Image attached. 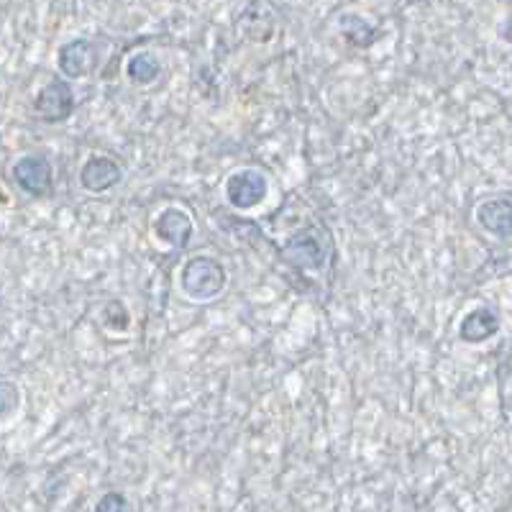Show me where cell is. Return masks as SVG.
<instances>
[{
  "label": "cell",
  "instance_id": "1",
  "mask_svg": "<svg viewBox=\"0 0 512 512\" xmlns=\"http://www.w3.org/2000/svg\"><path fill=\"white\" fill-rule=\"evenodd\" d=\"M280 256L287 267L303 269V272H323L333 259V233L328 231V226L310 223L292 233L280 249Z\"/></svg>",
  "mask_w": 512,
  "mask_h": 512
},
{
  "label": "cell",
  "instance_id": "2",
  "mask_svg": "<svg viewBox=\"0 0 512 512\" xmlns=\"http://www.w3.org/2000/svg\"><path fill=\"white\" fill-rule=\"evenodd\" d=\"M228 285V272L216 256L198 254L190 256L180 269V290L182 295L198 303L216 300Z\"/></svg>",
  "mask_w": 512,
  "mask_h": 512
},
{
  "label": "cell",
  "instance_id": "3",
  "mask_svg": "<svg viewBox=\"0 0 512 512\" xmlns=\"http://www.w3.org/2000/svg\"><path fill=\"white\" fill-rule=\"evenodd\" d=\"M269 177L259 167H241L226 177L223 198L233 210H254L267 200Z\"/></svg>",
  "mask_w": 512,
  "mask_h": 512
},
{
  "label": "cell",
  "instance_id": "4",
  "mask_svg": "<svg viewBox=\"0 0 512 512\" xmlns=\"http://www.w3.org/2000/svg\"><path fill=\"white\" fill-rule=\"evenodd\" d=\"M34 111L41 121L47 123H62L72 116L75 111V93H72L70 82L59 80H49L44 88L39 90L34 100Z\"/></svg>",
  "mask_w": 512,
  "mask_h": 512
},
{
  "label": "cell",
  "instance_id": "5",
  "mask_svg": "<svg viewBox=\"0 0 512 512\" xmlns=\"http://www.w3.org/2000/svg\"><path fill=\"white\" fill-rule=\"evenodd\" d=\"M13 182L24 192L34 195V198H47L54 185V172L52 164L47 157L41 154H26V157L18 159L11 169Z\"/></svg>",
  "mask_w": 512,
  "mask_h": 512
},
{
  "label": "cell",
  "instance_id": "6",
  "mask_svg": "<svg viewBox=\"0 0 512 512\" xmlns=\"http://www.w3.org/2000/svg\"><path fill=\"white\" fill-rule=\"evenodd\" d=\"M154 233L162 244L172 246V249H185L190 244L192 233H195V223H192L190 213H185L177 205H169V208H162L157 213L152 223Z\"/></svg>",
  "mask_w": 512,
  "mask_h": 512
},
{
  "label": "cell",
  "instance_id": "7",
  "mask_svg": "<svg viewBox=\"0 0 512 512\" xmlns=\"http://www.w3.org/2000/svg\"><path fill=\"white\" fill-rule=\"evenodd\" d=\"M95 64H98V49L88 39L67 41L57 52V67L62 72V77H67V80L88 77L95 70Z\"/></svg>",
  "mask_w": 512,
  "mask_h": 512
},
{
  "label": "cell",
  "instance_id": "8",
  "mask_svg": "<svg viewBox=\"0 0 512 512\" xmlns=\"http://www.w3.org/2000/svg\"><path fill=\"white\" fill-rule=\"evenodd\" d=\"M121 180L123 167L113 157H105V154H95V157H90L80 169L82 190L93 192V195L113 190Z\"/></svg>",
  "mask_w": 512,
  "mask_h": 512
},
{
  "label": "cell",
  "instance_id": "9",
  "mask_svg": "<svg viewBox=\"0 0 512 512\" xmlns=\"http://www.w3.org/2000/svg\"><path fill=\"white\" fill-rule=\"evenodd\" d=\"M477 223L497 239L512 236V195H492L477 205Z\"/></svg>",
  "mask_w": 512,
  "mask_h": 512
},
{
  "label": "cell",
  "instance_id": "10",
  "mask_svg": "<svg viewBox=\"0 0 512 512\" xmlns=\"http://www.w3.org/2000/svg\"><path fill=\"white\" fill-rule=\"evenodd\" d=\"M500 331V313L489 305L474 308L461 318L459 323V336L466 344H482L487 338H492Z\"/></svg>",
  "mask_w": 512,
  "mask_h": 512
},
{
  "label": "cell",
  "instance_id": "11",
  "mask_svg": "<svg viewBox=\"0 0 512 512\" xmlns=\"http://www.w3.org/2000/svg\"><path fill=\"white\" fill-rule=\"evenodd\" d=\"M126 77L139 88H146V85H154V82L162 77V62L154 52L149 49H141V52H134L126 62Z\"/></svg>",
  "mask_w": 512,
  "mask_h": 512
},
{
  "label": "cell",
  "instance_id": "12",
  "mask_svg": "<svg viewBox=\"0 0 512 512\" xmlns=\"http://www.w3.org/2000/svg\"><path fill=\"white\" fill-rule=\"evenodd\" d=\"M336 26L341 31V36L346 41H351V44H356V47H372V44H377L379 36H382V31L374 29L372 21H367L359 13H341Z\"/></svg>",
  "mask_w": 512,
  "mask_h": 512
},
{
  "label": "cell",
  "instance_id": "13",
  "mask_svg": "<svg viewBox=\"0 0 512 512\" xmlns=\"http://www.w3.org/2000/svg\"><path fill=\"white\" fill-rule=\"evenodd\" d=\"M21 408V390L11 379L0 377V420H8Z\"/></svg>",
  "mask_w": 512,
  "mask_h": 512
},
{
  "label": "cell",
  "instance_id": "14",
  "mask_svg": "<svg viewBox=\"0 0 512 512\" xmlns=\"http://www.w3.org/2000/svg\"><path fill=\"white\" fill-rule=\"evenodd\" d=\"M93 512H134V507H131L128 497L121 495V492H108V495L100 497Z\"/></svg>",
  "mask_w": 512,
  "mask_h": 512
},
{
  "label": "cell",
  "instance_id": "15",
  "mask_svg": "<svg viewBox=\"0 0 512 512\" xmlns=\"http://www.w3.org/2000/svg\"><path fill=\"white\" fill-rule=\"evenodd\" d=\"M502 34H505V39L507 41H512V16L507 18V24H505V31H502Z\"/></svg>",
  "mask_w": 512,
  "mask_h": 512
}]
</instances>
